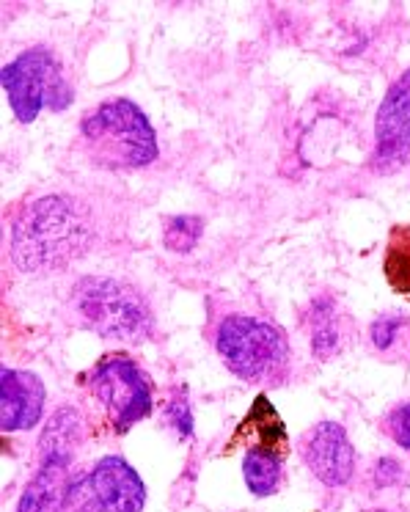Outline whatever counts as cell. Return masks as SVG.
<instances>
[{
  "mask_svg": "<svg viewBox=\"0 0 410 512\" xmlns=\"http://www.w3.org/2000/svg\"><path fill=\"white\" fill-rule=\"evenodd\" d=\"M91 243V223L78 201L45 196L17 218L12 232V259L25 273L56 270L78 259Z\"/></svg>",
  "mask_w": 410,
  "mask_h": 512,
  "instance_id": "obj_1",
  "label": "cell"
},
{
  "mask_svg": "<svg viewBox=\"0 0 410 512\" xmlns=\"http://www.w3.org/2000/svg\"><path fill=\"white\" fill-rule=\"evenodd\" d=\"M91 157L111 168H144L157 157V135L144 111L130 100H108L80 124Z\"/></svg>",
  "mask_w": 410,
  "mask_h": 512,
  "instance_id": "obj_2",
  "label": "cell"
},
{
  "mask_svg": "<svg viewBox=\"0 0 410 512\" xmlns=\"http://www.w3.org/2000/svg\"><path fill=\"white\" fill-rule=\"evenodd\" d=\"M0 80L14 116L23 124L34 122L42 108L64 111L75 100L58 58L47 47H31L20 53L12 64L3 67Z\"/></svg>",
  "mask_w": 410,
  "mask_h": 512,
  "instance_id": "obj_3",
  "label": "cell"
},
{
  "mask_svg": "<svg viewBox=\"0 0 410 512\" xmlns=\"http://www.w3.org/2000/svg\"><path fill=\"white\" fill-rule=\"evenodd\" d=\"M215 347L221 353L223 364L243 380L273 378L278 369L287 364L289 356L287 339L276 325L248 317V314L226 317L218 325Z\"/></svg>",
  "mask_w": 410,
  "mask_h": 512,
  "instance_id": "obj_4",
  "label": "cell"
},
{
  "mask_svg": "<svg viewBox=\"0 0 410 512\" xmlns=\"http://www.w3.org/2000/svg\"><path fill=\"white\" fill-rule=\"evenodd\" d=\"M83 323L108 339H141L152 328V317L141 295L122 281L83 279L72 295Z\"/></svg>",
  "mask_w": 410,
  "mask_h": 512,
  "instance_id": "obj_5",
  "label": "cell"
},
{
  "mask_svg": "<svg viewBox=\"0 0 410 512\" xmlns=\"http://www.w3.org/2000/svg\"><path fill=\"white\" fill-rule=\"evenodd\" d=\"M91 389L108 411L116 433H127L152 411V389L144 369L124 353L102 358L91 375Z\"/></svg>",
  "mask_w": 410,
  "mask_h": 512,
  "instance_id": "obj_6",
  "label": "cell"
},
{
  "mask_svg": "<svg viewBox=\"0 0 410 512\" xmlns=\"http://www.w3.org/2000/svg\"><path fill=\"white\" fill-rule=\"evenodd\" d=\"M300 455L314 477L328 488H342L353 479L355 449L342 424L322 422L300 441Z\"/></svg>",
  "mask_w": 410,
  "mask_h": 512,
  "instance_id": "obj_7",
  "label": "cell"
},
{
  "mask_svg": "<svg viewBox=\"0 0 410 512\" xmlns=\"http://www.w3.org/2000/svg\"><path fill=\"white\" fill-rule=\"evenodd\" d=\"M410 152V69H405L377 108L375 160L377 166H394Z\"/></svg>",
  "mask_w": 410,
  "mask_h": 512,
  "instance_id": "obj_8",
  "label": "cell"
},
{
  "mask_svg": "<svg viewBox=\"0 0 410 512\" xmlns=\"http://www.w3.org/2000/svg\"><path fill=\"white\" fill-rule=\"evenodd\" d=\"M45 386L34 372L6 369L0 372V427L3 433L31 430L45 413Z\"/></svg>",
  "mask_w": 410,
  "mask_h": 512,
  "instance_id": "obj_9",
  "label": "cell"
},
{
  "mask_svg": "<svg viewBox=\"0 0 410 512\" xmlns=\"http://www.w3.org/2000/svg\"><path fill=\"white\" fill-rule=\"evenodd\" d=\"M91 488L102 512H141L146 504L144 479L127 460L116 455L102 457L91 468Z\"/></svg>",
  "mask_w": 410,
  "mask_h": 512,
  "instance_id": "obj_10",
  "label": "cell"
},
{
  "mask_svg": "<svg viewBox=\"0 0 410 512\" xmlns=\"http://www.w3.org/2000/svg\"><path fill=\"white\" fill-rule=\"evenodd\" d=\"M69 466V460H42V468L25 488L17 512H64L67 490L72 485Z\"/></svg>",
  "mask_w": 410,
  "mask_h": 512,
  "instance_id": "obj_11",
  "label": "cell"
},
{
  "mask_svg": "<svg viewBox=\"0 0 410 512\" xmlns=\"http://www.w3.org/2000/svg\"><path fill=\"white\" fill-rule=\"evenodd\" d=\"M83 444V422L75 408H58L53 419L47 422L45 433L39 438V455L42 460H75Z\"/></svg>",
  "mask_w": 410,
  "mask_h": 512,
  "instance_id": "obj_12",
  "label": "cell"
},
{
  "mask_svg": "<svg viewBox=\"0 0 410 512\" xmlns=\"http://www.w3.org/2000/svg\"><path fill=\"white\" fill-rule=\"evenodd\" d=\"M240 433H256L259 435V449H267V452H276L278 457L287 455V430H284V422L278 419L276 408L267 402V397H256L254 408L245 416Z\"/></svg>",
  "mask_w": 410,
  "mask_h": 512,
  "instance_id": "obj_13",
  "label": "cell"
},
{
  "mask_svg": "<svg viewBox=\"0 0 410 512\" xmlns=\"http://www.w3.org/2000/svg\"><path fill=\"white\" fill-rule=\"evenodd\" d=\"M383 273L388 287L410 298V223L391 226L383 256Z\"/></svg>",
  "mask_w": 410,
  "mask_h": 512,
  "instance_id": "obj_14",
  "label": "cell"
},
{
  "mask_svg": "<svg viewBox=\"0 0 410 512\" xmlns=\"http://www.w3.org/2000/svg\"><path fill=\"white\" fill-rule=\"evenodd\" d=\"M245 485L256 496H270L281 485V457L259 446H251L243 457Z\"/></svg>",
  "mask_w": 410,
  "mask_h": 512,
  "instance_id": "obj_15",
  "label": "cell"
},
{
  "mask_svg": "<svg viewBox=\"0 0 410 512\" xmlns=\"http://www.w3.org/2000/svg\"><path fill=\"white\" fill-rule=\"evenodd\" d=\"M311 350L320 358L339 353V317L331 301H317L311 306Z\"/></svg>",
  "mask_w": 410,
  "mask_h": 512,
  "instance_id": "obj_16",
  "label": "cell"
},
{
  "mask_svg": "<svg viewBox=\"0 0 410 512\" xmlns=\"http://www.w3.org/2000/svg\"><path fill=\"white\" fill-rule=\"evenodd\" d=\"M201 232H204V223L196 215H182L168 221L166 232H163V243L168 251H177V254H188L190 248H196Z\"/></svg>",
  "mask_w": 410,
  "mask_h": 512,
  "instance_id": "obj_17",
  "label": "cell"
},
{
  "mask_svg": "<svg viewBox=\"0 0 410 512\" xmlns=\"http://www.w3.org/2000/svg\"><path fill=\"white\" fill-rule=\"evenodd\" d=\"M405 328H408V320L402 314H383V317H377L375 325H372V345L388 353L402 339Z\"/></svg>",
  "mask_w": 410,
  "mask_h": 512,
  "instance_id": "obj_18",
  "label": "cell"
},
{
  "mask_svg": "<svg viewBox=\"0 0 410 512\" xmlns=\"http://www.w3.org/2000/svg\"><path fill=\"white\" fill-rule=\"evenodd\" d=\"M100 510V501L94 496L91 488V477L72 479L67 490V501H64V512H94Z\"/></svg>",
  "mask_w": 410,
  "mask_h": 512,
  "instance_id": "obj_19",
  "label": "cell"
},
{
  "mask_svg": "<svg viewBox=\"0 0 410 512\" xmlns=\"http://www.w3.org/2000/svg\"><path fill=\"white\" fill-rule=\"evenodd\" d=\"M386 430L402 449H410V402H402L388 413Z\"/></svg>",
  "mask_w": 410,
  "mask_h": 512,
  "instance_id": "obj_20",
  "label": "cell"
},
{
  "mask_svg": "<svg viewBox=\"0 0 410 512\" xmlns=\"http://www.w3.org/2000/svg\"><path fill=\"white\" fill-rule=\"evenodd\" d=\"M366 512H397V510H366Z\"/></svg>",
  "mask_w": 410,
  "mask_h": 512,
  "instance_id": "obj_21",
  "label": "cell"
}]
</instances>
